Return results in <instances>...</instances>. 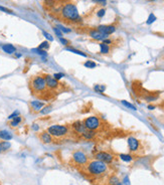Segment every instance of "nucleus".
I'll use <instances>...</instances> for the list:
<instances>
[{
    "label": "nucleus",
    "mask_w": 164,
    "mask_h": 185,
    "mask_svg": "<svg viewBox=\"0 0 164 185\" xmlns=\"http://www.w3.org/2000/svg\"><path fill=\"white\" fill-rule=\"evenodd\" d=\"M59 14L63 20L71 23H80L83 20L80 15L78 7L73 2H67L63 4L59 10Z\"/></svg>",
    "instance_id": "obj_1"
},
{
    "label": "nucleus",
    "mask_w": 164,
    "mask_h": 185,
    "mask_svg": "<svg viewBox=\"0 0 164 185\" xmlns=\"http://www.w3.org/2000/svg\"><path fill=\"white\" fill-rule=\"evenodd\" d=\"M108 164L102 161L94 159L86 165V172L92 177H101L108 172Z\"/></svg>",
    "instance_id": "obj_2"
},
{
    "label": "nucleus",
    "mask_w": 164,
    "mask_h": 185,
    "mask_svg": "<svg viewBox=\"0 0 164 185\" xmlns=\"http://www.w3.org/2000/svg\"><path fill=\"white\" fill-rule=\"evenodd\" d=\"M46 131L49 132L54 138L59 139V138H63V137H67V135H70L71 130L69 126H67V125L55 124V125H51V126H50L47 128Z\"/></svg>",
    "instance_id": "obj_3"
},
{
    "label": "nucleus",
    "mask_w": 164,
    "mask_h": 185,
    "mask_svg": "<svg viewBox=\"0 0 164 185\" xmlns=\"http://www.w3.org/2000/svg\"><path fill=\"white\" fill-rule=\"evenodd\" d=\"M30 88L34 94H43L46 90L45 75H35L30 80Z\"/></svg>",
    "instance_id": "obj_4"
},
{
    "label": "nucleus",
    "mask_w": 164,
    "mask_h": 185,
    "mask_svg": "<svg viewBox=\"0 0 164 185\" xmlns=\"http://www.w3.org/2000/svg\"><path fill=\"white\" fill-rule=\"evenodd\" d=\"M84 125L86 126L87 130L91 131H97L102 127V122L99 117L97 116H90L83 121Z\"/></svg>",
    "instance_id": "obj_5"
},
{
    "label": "nucleus",
    "mask_w": 164,
    "mask_h": 185,
    "mask_svg": "<svg viewBox=\"0 0 164 185\" xmlns=\"http://www.w3.org/2000/svg\"><path fill=\"white\" fill-rule=\"evenodd\" d=\"M71 158L76 165L78 166H86L89 162V157L86 154L85 152H83L81 150H77L73 153L71 155Z\"/></svg>",
    "instance_id": "obj_6"
},
{
    "label": "nucleus",
    "mask_w": 164,
    "mask_h": 185,
    "mask_svg": "<svg viewBox=\"0 0 164 185\" xmlns=\"http://www.w3.org/2000/svg\"><path fill=\"white\" fill-rule=\"evenodd\" d=\"M95 159L105 162L106 164H111L115 159V156L110 152L107 151H99L95 154Z\"/></svg>",
    "instance_id": "obj_7"
},
{
    "label": "nucleus",
    "mask_w": 164,
    "mask_h": 185,
    "mask_svg": "<svg viewBox=\"0 0 164 185\" xmlns=\"http://www.w3.org/2000/svg\"><path fill=\"white\" fill-rule=\"evenodd\" d=\"M127 144H128V148H129V151L131 153H137L140 150V147H141L140 141L133 136L128 137Z\"/></svg>",
    "instance_id": "obj_8"
},
{
    "label": "nucleus",
    "mask_w": 164,
    "mask_h": 185,
    "mask_svg": "<svg viewBox=\"0 0 164 185\" xmlns=\"http://www.w3.org/2000/svg\"><path fill=\"white\" fill-rule=\"evenodd\" d=\"M45 83H46V88H49V90L55 91L61 87V84H59L58 80H55L51 75H45Z\"/></svg>",
    "instance_id": "obj_9"
},
{
    "label": "nucleus",
    "mask_w": 164,
    "mask_h": 185,
    "mask_svg": "<svg viewBox=\"0 0 164 185\" xmlns=\"http://www.w3.org/2000/svg\"><path fill=\"white\" fill-rule=\"evenodd\" d=\"M96 28H97V30H99L101 33H103L104 35H107V36L113 34L116 31V29H117V27H116V25H114V24H107V25L102 24V25H99Z\"/></svg>",
    "instance_id": "obj_10"
},
{
    "label": "nucleus",
    "mask_w": 164,
    "mask_h": 185,
    "mask_svg": "<svg viewBox=\"0 0 164 185\" xmlns=\"http://www.w3.org/2000/svg\"><path fill=\"white\" fill-rule=\"evenodd\" d=\"M71 130L74 133H76V134L81 136L84 132L87 131V128L85 125H84L83 121H75V122L71 123Z\"/></svg>",
    "instance_id": "obj_11"
},
{
    "label": "nucleus",
    "mask_w": 164,
    "mask_h": 185,
    "mask_svg": "<svg viewBox=\"0 0 164 185\" xmlns=\"http://www.w3.org/2000/svg\"><path fill=\"white\" fill-rule=\"evenodd\" d=\"M89 36L91 38H93L94 40H97V41H103L105 38L109 37V36L104 35L103 33H101L99 30H97V28H92V29L89 31Z\"/></svg>",
    "instance_id": "obj_12"
},
{
    "label": "nucleus",
    "mask_w": 164,
    "mask_h": 185,
    "mask_svg": "<svg viewBox=\"0 0 164 185\" xmlns=\"http://www.w3.org/2000/svg\"><path fill=\"white\" fill-rule=\"evenodd\" d=\"M39 140L41 141L43 144H51L54 142V137L51 136L47 131H43L41 132L38 136Z\"/></svg>",
    "instance_id": "obj_13"
},
{
    "label": "nucleus",
    "mask_w": 164,
    "mask_h": 185,
    "mask_svg": "<svg viewBox=\"0 0 164 185\" xmlns=\"http://www.w3.org/2000/svg\"><path fill=\"white\" fill-rule=\"evenodd\" d=\"M45 106V104L43 102H41V101H31L30 102L31 110L34 112H39Z\"/></svg>",
    "instance_id": "obj_14"
},
{
    "label": "nucleus",
    "mask_w": 164,
    "mask_h": 185,
    "mask_svg": "<svg viewBox=\"0 0 164 185\" xmlns=\"http://www.w3.org/2000/svg\"><path fill=\"white\" fill-rule=\"evenodd\" d=\"M13 135L7 130H0V139L2 141H10L12 140Z\"/></svg>",
    "instance_id": "obj_15"
},
{
    "label": "nucleus",
    "mask_w": 164,
    "mask_h": 185,
    "mask_svg": "<svg viewBox=\"0 0 164 185\" xmlns=\"http://www.w3.org/2000/svg\"><path fill=\"white\" fill-rule=\"evenodd\" d=\"M96 135H97V132L96 131H91V130H87L86 132H84L83 134L81 135V137L83 139L86 140H93Z\"/></svg>",
    "instance_id": "obj_16"
},
{
    "label": "nucleus",
    "mask_w": 164,
    "mask_h": 185,
    "mask_svg": "<svg viewBox=\"0 0 164 185\" xmlns=\"http://www.w3.org/2000/svg\"><path fill=\"white\" fill-rule=\"evenodd\" d=\"M2 50L8 54H12L16 52V47L12 44H4V45H2Z\"/></svg>",
    "instance_id": "obj_17"
},
{
    "label": "nucleus",
    "mask_w": 164,
    "mask_h": 185,
    "mask_svg": "<svg viewBox=\"0 0 164 185\" xmlns=\"http://www.w3.org/2000/svg\"><path fill=\"white\" fill-rule=\"evenodd\" d=\"M10 148H11V143L9 141H1L0 142V154L8 151Z\"/></svg>",
    "instance_id": "obj_18"
},
{
    "label": "nucleus",
    "mask_w": 164,
    "mask_h": 185,
    "mask_svg": "<svg viewBox=\"0 0 164 185\" xmlns=\"http://www.w3.org/2000/svg\"><path fill=\"white\" fill-rule=\"evenodd\" d=\"M99 46H100V52H101L102 54H110V51H111L110 45H108V44H105V43L101 42V43L99 44Z\"/></svg>",
    "instance_id": "obj_19"
},
{
    "label": "nucleus",
    "mask_w": 164,
    "mask_h": 185,
    "mask_svg": "<svg viewBox=\"0 0 164 185\" xmlns=\"http://www.w3.org/2000/svg\"><path fill=\"white\" fill-rule=\"evenodd\" d=\"M119 158L122 161H124V162L129 163V162H132V161H133L134 157L131 154H125V153H123V154H119Z\"/></svg>",
    "instance_id": "obj_20"
},
{
    "label": "nucleus",
    "mask_w": 164,
    "mask_h": 185,
    "mask_svg": "<svg viewBox=\"0 0 164 185\" xmlns=\"http://www.w3.org/2000/svg\"><path fill=\"white\" fill-rule=\"evenodd\" d=\"M66 49L67 50V51H70V52H73V54H79V55H81V56H83V58H88V55L86 52H83V51H81V50H79V49H76V48H71V47H67Z\"/></svg>",
    "instance_id": "obj_21"
},
{
    "label": "nucleus",
    "mask_w": 164,
    "mask_h": 185,
    "mask_svg": "<svg viewBox=\"0 0 164 185\" xmlns=\"http://www.w3.org/2000/svg\"><path fill=\"white\" fill-rule=\"evenodd\" d=\"M120 182V179L118 176L116 175H111L108 179V185H117Z\"/></svg>",
    "instance_id": "obj_22"
},
{
    "label": "nucleus",
    "mask_w": 164,
    "mask_h": 185,
    "mask_svg": "<svg viewBox=\"0 0 164 185\" xmlns=\"http://www.w3.org/2000/svg\"><path fill=\"white\" fill-rule=\"evenodd\" d=\"M94 91L98 94H103L106 91V86L105 84H95L94 86Z\"/></svg>",
    "instance_id": "obj_23"
},
{
    "label": "nucleus",
    "mask_w": 164,
    "mask_h": 185,
    "mask_svg": "<svg viewBox=\"0 0 164 185\" xmlns=\"http://www.w3.org/2000/svg\"><path fill=\"white\" fill-rule=\"evenodd\" d=\"M53 110V105H47V106H45L41 111H39V114L41 115H47L50 112H51Z\"/></svg>",
    "instance_id": "obj_24"
},
{
    "label": "nucleus",
    "mask_w": 164,
    "mask_h": 185,
    "mask_svg": "<svg viewBox=\"0 0 164 185\" xmlns=\"http://www.w3.org/2000/svg\"><path fill=\"white\" fill-rule=\"evenodd\" d=\"M21 121H22V118L20 116H18L16 117V118H14L11 120V122H10V126L12 127V128H15V127H17L19 124L21 123Z\"/></svg>",
    "instance_id": "obj_25"
},
{
    "label": "nucleus",
    "mask_w": 164,
    "mask_h": 185,
    "mask_svg": "<svg viewBox=\"0 0 164 185\" xmlns=\"http://www.w3.org/2000/svg\"><path fill=\"white\" fill-rule=\"evenodd\" d=\"M144 99H145L146 102L148 103H152V102H154V101H156L158 99V95H153V94H149V95H147L144 97Z\"/></svg>",
    "instance_id": "obj_26"
},
{
    "label": "nucleus",
    "mask_w": 164,
    "mask_h": 185,
    "mask_svg": "<svg viewBox=\"0 0 164 185\" xmlns=\"http://www.w3.org/2000/svg\"><path fill=\"white\" fill-rule=\"evenodd\" d=\"M121 104L123 105V106H125L126 108H128V109H130V110H133V111H136L137 109H136V107L134 106L133 104H131V103H129L128 101H125V100H122L121 101Z\"/></svg>",
    "instance_id": "obj_27"
},
{
    "label": "nucleus",
    "mask_w": 164,
    "mask_h": 185,
    "mask_svg": "<svg viewBox=\"0 0 164 185\" xmlns=\"http://www.w3.org/2000/svg\"><path fill=\"white\" fill-rule=\"evenodd\" d=\"M32 50L35 52V54H37L38 55H41L43 59L46 58V56H47V52H46V50L39 49V48H34V49H32Z\"/></svg>",
    "instance_id": "obj_28"
},
{
    "label": "nucleus",
    "mask_w": 164,
    "mask_h": 185,
    "mask_svg": "<svg viewBox=\"0 0 164 185\" xmlns=\"http://www.w3.org/2000/svg\"><path fill=\"white\" fill-rule=\"evenodd\" d=\"M84 66H85L87 68H95L96 67H97V63H96L94 60H86L85 62H84Z\"/></svg>",
    "instance_id": "obj_29"
},
{
    "label": "nucleus",
    "mask_w": 164,
    "mask_h": 185,
    "mask_svg": "<svg viewBox=\"0 0 164 185\" xmlns=\"http://www.w3.org/2000/svg\"><path fill=\"white\" fill-rule=\"evenodd\" d=\"M156 20H157V17L155 16L154 13H150L149 16H148V18L146 20V24H148V25H150V24H152L153 22H155Z\"/></svg>",
    "instance_id": "obj_30"
},
{
    "label": "nucleus",
    "mask_w": 164,
    "mask_h": 185,
    "mask_svg": "<svg viewBox=\"0 0 164 185\" xmlns=\"http://www.w3.org/2000/svg\"><path fill=\"white\" fill-rule=\"evenodd\" d=\"M37 48H39V49H43V50H47L50 48V42L47 41V40H45V41H42L41 44H39V46Z\"/></svg>",
    "instance_id": "obj_31"
},
{
    "label": "nucleus",
    "mask_w": 164,
    "mask_h": 185,
    "mask_svg": "<svg viewBox=\"0 0 164 185\" xmlns=\"http://www.w3.org/2000/svg\"><path fill=\"white\" fill-rule=\"evenodd\" d=\"M53 76H54L55 80H58V82H59V80H61L62 79L65 78V74H63V72H55V74L53 75Z\"/></svg>",
    "instance_id": "obj_32"
},
{
    "label": "nucleus",
    "mask_w": 164,
    "mask_h": 185,
    "mask_svg": "<svg viewBox=\"0 0 164 185\" xmlns=\"http://www.w3.org/2000/svg\"><path fill=\"white\" fill-rule=\"evenodd\" d=\"M105 15H106V9H105V8H101V9H99L97 11V16L99 18H103Z\"/></svg>",
    "instance_id": "obj_33"
},
{
    "label": "nucleus",
    "mask_w": 164,
    "mask_h": 185,
    "mask_svg": "<svg viewBox=\"0 0 164 185\" xmlns=\"http://www.w3.org/2000/svg\"><path fill=\"white\" fill-rule=\"evenodd\" d=\"M42 34L45 35V37L49 40V41H54V37H53V35L51 34H50L49 32H46V31H45V30H42Z\"/></svg>",
    "instance_id": "obj_34"
},
{
    "label": "nucleus",
    "mask_w": 164,
    "mask_h": 185,
    "mask_svg": "<svg viewBox=\"0 0 164 185\" xmlns=\"http://www.w3.org/2000/svg\"><path fill=\"white\" fill-rule=\"evenodd\" d=\"M58 28H59V29H61V31L63 32V33H70V32L71 31V28L65 27V26H63V25H58Z\"/></svg>",
    "instance_id": "obj_35"
},
{
    "label": "nucleus",
    "mask_w": 164,
    "mask_h": 185,
    "mask_svg": "<svg viewBox=\"0 0 164 185\" xmlns=\"http://www.w3.org/2000/svg\"><path fill=\"white\" fill-rule=\"evenodd\" d=\"M18 116H20V113H19V111H14L12 114H10L9 117H8V120H12L14 118H16V117Z\"/></svg>",
    "instance_id": "obj_36"
},
{
    "label": "nucleus",
    "mask_w": 164,
    "mask_h": 185,
    "mask_svg": "<svg viewBox=\"0 0 164 185\" xmlns=\"http://www.w3.org/2000/svg\"><path fill=\"white\" fill-rule=\"evenodd\" d=\"M53 29H54V33L57 34V36H58V38L63 37V32L61 31V29H59V28H58V27H54Z\"/></svg>",
    "instance_id": "obj_37"
},
{
    "label": "nucleus",
    "mask_w": 164,
    "mask_h": 185,
    "mask_svg": "<svg viewBox=\"0 0 164 185\" xmlns=\"http://www.w3.org/2000/svg\"><path fill=\"white\" fill-rule=\"evenodd\" d=\"M59 41H61V43L63 44V45H65V46L70 45V40H67V39H66V38H63V37L59 38Z\"/></svg>",
    "instance_id": "obj_38"
},
{
    "label": "nucleus",
    "mask_w": 164,
    "mask_h": 185,
    "mask_svg": "<svg viewBox=\"0 0 164 185\" xmlns=\"http://www.w3.org/2000/svg\"><path fill=\"white\" fill-rule=\"evenodd\" d=\"M45 5L53 7V6H54L55 1H54V0H45Z\"/></svg>",
    "instance_id": "obj_39"
},
{
    "label": "nucleus",
    "mask_w": 164,
    "mask_h": 185,
    "mask_svg": "<svg viewBox=\"0 0 164 185\" xmlns=\"http://www.w3.org/2000/svg\"><path fill=\"white\" fill-rule=\"evenodd\" d=\"M92 1L97 3V4H100V5H106L108 0H92Z\"/></svg>",
    "instance_id": "obj_40"
},
{
    "label": "nucleus",
    "mask_w": 164,
    "mask_h": 185,
    "mask_svg": "<svg viewBox=\"0 0 164 185\" xmlns=\"http://www.w3.org/2000/svg\"><path fill=\"white\" fill-rule=\"evenodd\" d=\"M31 129L34 131V132H38L39 131V126H38V124H37V123H34V124H32L31 125Z\"/></svg>",
    "instance_id": "obj_41"
},
{
    "label": "nucleus",
    "mask_w": 164,
    "mask_h": 185,
    "mask_svg": "<svg viewBox=\"0 0 164 185\" xmlns=\"http://www.w3.org/2000/svg\"><path fill=\"white\" fill-rule=\"evenodd\" d=\"M102 42H103V43H105V44H108V45H110V44H112V43H113V40H112V39H110L109 37H107V38H105V39H104Z\"/></svg>",
    "instance_id": "obj_42"
},
{
    "label": "nucleus",
    "mask_w": 164,
    "mask_h": 185,
    "mask_svg": "<svg viewBox=\"0 0 164 185\" xmlns=\"http://www.w3.org/2000/svg\"><path fill=\"white\" fill-rule=\"evenodd\" d=\"M124 185H130V180H129V177L128 176H125L123 179V182H122Z\"/></svg>",
    "instance_id": "obj_43"
},
{
    "label": "nucleus",
    "mask_w": 164,
    "mask_h": 185,
    "mask_svg": "<svg viewBox=\"0 0 164 185\" xmlns=\"http://www.w3.org/2000/svg\"><path fill=\"white\" fill-rule=\"evenodd\" d=\"M0 10H1V11H4V12H6V13H12V11L9 10V9H7V8L3 7V6H0Z\"/></svg>",
    "instance_id": "obj_44"
},
{
    "label": "nucleus",
    "mask_w": 164,
    "mask_h": 185,
    "mask_svg": "<svg viewBox=\"0 0 164 185\" xmlns=\"http://www.w3.org/2000/svg\"><path fill=\"white\" fill-rule=\"evenodd\" d=\"M148 110H150V111H152V110H154L155 109V106H153V105H148Z\"/></svg>",
    "instance_id": "obj_45"
},
{
    "label": "nucleus",
    "mask_w": 164,
    "mask_h": 185,
    "mask_svg": "<svg viewBox=\"0 0 164 185\" xmlns=\"http://www.w3.org/2000/svg\"><path fill=\"white\" fill-rule=\"evenodd\" d=\"M15 56H16V58H20V56H21V54H15Z\"/></svg>",
    "instance_id": "obj_46"
},
{
    "label": "nucleus",
    "mask_w": 164,
    "mask_h": 185,
    "mask_svg": "<svg viewBox=\"0 0 164 185\" xmlns=\"http://www.w3.org/2000/svg\"><path fill=\"white\" fill-rule=\"evenodd\" d=\"M117 185H124V184H123V183H122V182H119V183H118V184H117Z\"/></svg>",
    "instance_id": "obj_47"
},
{
    "label": "nucleus",
    "mask_w": 164,
    "mask_h": 185,
    "mask_svg": "<svg viewBox=\"0 0 164 185\" xmlns=\"http://www.w3.org/2000/svg\"><path fill=\"white\" fill-rule=\"evenodd\" d=\"M149 1H157V0H149Z\"/></svg>",
    "instance_id": "obj_48"
}]
</instances>
